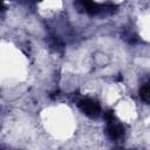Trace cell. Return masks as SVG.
<instances>
[{
	"instance_id": "cell-1",
	"label": "cell",
	"mask_w": 150,
	"mask_h": 150,
	"mask_svg": "<svg viewBox=\"0 0 150 150\" xmlns=\"http://www.w3.org/2000/svg\"><path fill=\"white\" fill-rule=\"evenodd\" d=\"M75 7L79 12L87 13L89 15H109L116 12L115 5H100L93 0H75Z\"/></svg>"
},
{
	"instance_id": "cell-2",
	"label": "cell",
	"mask_w": 150,
	"mask_h": 150,
	"mask_svg": "<svg viewBox=\"0 0 150 150\" xmlns=\"http://www.w3.org/2000/svg\"><path fill=\"white\" fill-rule=\"evenodd\" d=\"M79 108L83 114H86L87 116H89L91 118L97 117L101 112L100 103L93 98H82L79 102Z\"/></svg>"
},
{
	"instance_id": "cell-3",
	"label": "cell",
	"mask_w": 150,
	"mask_h": 150,
	"mask_svg": "<svg viewBox=\"0 0 150 150\" xmlns=\"http://www.w3.org/2000/svg\"><path fill=\"white\" fill-rule=\"evenodd\" d=\"M124 132V128L123 125L116 120V117H114L112 120L108 121V127H107V134L109 135V137L111 139H117L120 138Z\"/></svg>"
},
{
	"instance_id": "cell-4",
	"label": "cell",
	"mask_w": 150,
	"mask_h": 150,
	"mask_svg": "<svg viewBox=\"0 0 150 150\" xmlns=\"http://www.w3.org/2000/svg\"><path fill=\"white\" fill-rule=\"evenodd\" d=\"M139 96L144 102L150 103V81L144 83L139 88Z\"/></svg>"
}]
</instances>
